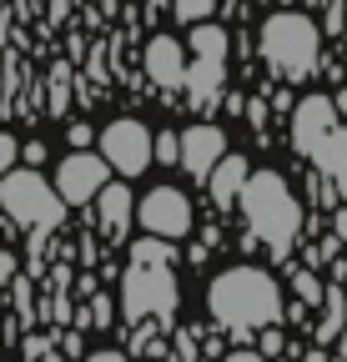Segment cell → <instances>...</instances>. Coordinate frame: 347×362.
I'll list each match as a JSON object with an SVG mask.
<instances>
[{"instance_id": "6da1fadb", "label": "cell", "mask_w": 347, "mask_h": 362, "mask_svg": "<svg viewBox=\"0 0 347 362\" xmlns=\"http://www.w3.org/2000/svg\"><path fill=\"white\" fill-rule=\"evenodd\" d=\"M177 302H182V287H177V247L161 242V237H146V242H131V262L121 272V302H116V327H136V322H151L156 327H177Z\"/></svg>"}, {"instance_id": "7a4b0ae2", "label": "cell", "mask_w": 347, "mask_h": 362, "mask_svg": "<svg viewBox=\"0 0 347 362\" xmlns=\"http://www.w3.org/2000/svg\"><path fill=\"white\" fill-rule=\"evenodd\" d=\"M282 282L272 277L267 267H227V272H216L211 287H206V312H211V322L232 332V327H272L282 322Z\"/></svg>"}, {"instance_id": "3957f363", "label": "cell", "mask_w": 347, "mask_h": 362, "mask_svg": "<svg viewBox=\"0 0 347 362\" xmlns=\"http://www.w3.org/2000/svg\"><path fill=\"white\" fill-rule=\"evenodd\" d=\"M237 206H242V221H247V237L272 252V267H282L292 257L297 237H302V202L287 187V176L282 171H252Z\"/></svg>"}, {"instance_id": "277c9868", "label": "cell", "mask_w": 347, "mask_h": 362, "mask_svg": "<svg viewBox=\"0 0 347 362\" xmlns=\"http://www.w3.org/2000/svg\"><path fill=\"white\" fill-rule=\"evenodd\" d=\"M0 211H6L16 226H25V232L35 237L30 272H40V247H46L40 237H51L56 226L66 221V202H61V192H56L35 166H16V171L0 176Z\"/></svg>"}, {"instance_id": "5b68a950", "label": "cell", "mask_w": 347, "mask_h": 362, "mask_svg": "<svg viewBox=\"0 0 347 362\" xmlns=\"http://www.w3.org/2000/svg\"><path fill=\"white\" fill-rule=\"evenodd\" d=\"M262 61L282 81H307L322 66V25L302 11H277L262 21V40H257Z\"/></svg>"}, {"instance_id": "8992f818", "label": "cell", "mask_w": 347, "mask_h": 362, "mask_svg": "<svg viewBox=\"0 0 347 362\" xmlns=\"http://www.w3.org/2000/svg\"><path fill=\"white\" fill-rule=\"evenodd\" d=\"M227 30L222 25H211V21H201V25H192V66H187V96H192V106L196 111H211V101H216V90H222V81H227Z\"/></svg>"}, {"instance_id": "52a82bcc", "label": "cell", "mask_w": 347, "mask_h": 362, "mask_svg": "<svg viewBox=\"0 0 347 362\" xmlns=\"http://www.w3.org/2000/svg\"><path fill=\"white\" fill-rule=\"evenodd\" d=\"M101 156H106V166L121 176V181H131V176H141L146 166H151V126L146 121H136V116H116L101 136Z\"/></svg>"}, {"instance_id": "ba28073f", "label": "cell", "mask_w": 347, "mask_h": 362, "mask_svg": "<svg viewBox=\"0 0 347 362\" xmlns=\"http://www.w3.org/2000/svg\"><path fill=\"white\" fill-rule=\"evenodd\" d=\"M136 221L146 226V237H161V242H182L192 237V197L177 192V187H151L141 202H136Z\"/></svg>"}, {"instance_id": "9c48e42d", "label": "cell", "mask_w": 347, "mask_h": 362, "mask_svg": "<svg viewBox=\"0 0 347 362\" xmlns=\"http://www.w3.org/2000/svg\"><path fill=\"white\" fill-rule=\"evenodd\" d=\"M106 181H111L106 156L86 146V151H71V156L56 166V181H51V187L61 192V202H66V206H91V202H96V192L106 187Z\"/></svg>"}, {"instance_id": "30bf717a", "label": "cell", "mask_w": 347, "mask_h": 362, "mask_svg": "<svg viewBox=\"0 0 347 362\" xmlns=\"http://www.w3.org/2000/svg\"><path fill=\"white\" fill-rule=\"evenodd\" d=\"M337 126H342V116H337L332 96H302V101L292 106V151L312 161V151L327 141Z\"/></svg>"}, {"instance_id": "8fae6325", "label": "cell", "mask_w": 347, "mask_h": 362, "mask_svg": "<svg viewBox=\"0 0 347 362\" xmlns=\"http://www.w3.org/2000/svg\"><path fill=\"white\" fill-rule=\"evenodd\" d=\"M182 136V171L196 181V187H206V176H211V166L227 156V131L222 126H211V121H192L187 131H177Z\"/></svg>"}, {"instance_id": "7c38bea8", "label": "cell", "mask_w": 347, "mask_h": 362, "mask_svg": "<svg viewBox=\"0 0 347 362\" xmlns=\"http://www.w3.org/2000/svg\"><path fill=\"white\" fill-rule=\"evenodd\" d=\"M96 221H101V232L111 242H126L131 237V221H136V197L126 181H106V187L96 192Z\"/></svg>"}, {"instance_id": "4fadbf2b", "label": "cell", "mask_w": 347, "mask_h": 362, "mask_svg": "<svg viewBox=\"0 0 347 362\" xmlns=\"http://www.w3.org/2000/svg\"><path fill=\"white\" fill-rule=\"evenodd\" d=\"M146 76L161 90H182V81H187V45L177 35H151L146 40Z\"/></svg>"}, {"instance_id": "5bb4252c", "label": "cell", "mask_w": 347, "mask_h": 362, "mask_svg": "<svg viewBox=\"0 0 347 362\" xmlns=\"http://www.w3.org/2000/svg\"><path fill=\"white\" fill-rule=\"evenodd\" d=\"M247 176H252V161H247L242 151H227L222 161L211 166V176H206V197L216 202V211H232V206H237V197H242V187H247Z\"/></svg>"}, {"instance_id": "9a60e30c", "label": "cell", "mask_w": 347, "mask_h": 362, "mask_svg": "<svg viewBox=\"0 0 347 362\" xmlns=\"http://www.w3.org/2000/svg\"><path fill=\"white\" fill-rule=\"evenodd\" d=\"M317 312H322V317H317L307 332H312L317 347H332V342L342 337V327H347V292H342V282H327V287H322Z\"/></svg>"}, {"instance_id": "2e32d148", "label": "cell", "mask_w": 347, "mask_h": 362, "mask_svg": "<svg viewBox=\"0 0 347 362\" xmlns=\"http://www.w3.org/2000/svg\"><path fill=\"white\" fill-rule=\"evenodd\" d=\"M312 166H317V176H322V181H332V187H342V192H347V126H337L327 141L312 151Z\"/></svg>"}, {"instance_id": "e0dca14e", "label": "cell", "mask_w": 347, "mask_h": 362, "mask_svg": "<svg viewBox=\"0 0 347 362\" xmlns=\"http://www.w3.org/2000/svg\"><path fill=\"white\" fill-rule=\"evenodd\" d=\"M81 327H96V332H106V327H116V302L106 297V292H91V302H86V312L76 317Z\"/></svg>"}, {"instance_id": "ac0fdd59", "label": "cell", "mask_w": 347, "mask_h": 362, "mask_svg": "<svg viewBox=\"0 0 347 362\" xmlns=\"http://www.w3.org/2000/svg\"><path fill=\"white\" fill-rule=\"evenodd\" d=\"M322 287H327V282L317 277L312 267H302V272H292V297H297V302H307V307H317V302H322Z\"/></svg>"}, {"instance_id": "d6986e66", "label": "cell", "mask_w": 347, "mask_h": 362, "mask_svg": "<svg viewBox=\"0 0 347 362\" xmlns=\"http://www.w3.org/2000/svg\"><path fill=\"white\" fill-rule=\"evenodd\" d=\"M151 161H156V166H177V161H182V136H177V131L151 136Z\"/></svg>"}, {"instance_id": "ffe728a7", "label": "cell", "mask_w": 347, "mask_h": 362, "mask_svg": "<svg viewBox=\"0 0 347 362\" xmlns=\"http://www.w3.org/2000/svg\"><path fill=\"white\" fill-rule=\"evenodd\" d=\"M211 11H216V0H171V16L182 25H201V21H211Z\"/></svg>"}, {"instance_id": "44dd1931", "label": "cell", "mask_w": 347, "mask_h": 362, "mask_svg": "<svg viewBox=\"0 0 347 362\" xmlns=\"http://www.w3.org/2000/svg\"><path fill=\"white\" fill-rule=\"evenodd\" d=\"M287 342H282V327L272 322V327H257V352H262V357H277Z\"/></svg>"}, {"instance_id": "7402d4cb", "label": "cell", "mask_w": 347, "mask_h": 362, "mask_svg": "<svg viewBox=\"0 0 347 362\" xmlns=\"http://www.w3.org/2000/svg\"><path fill=\"white\" fill-rule=\"evenodd\" d=\"M16 161H20V141H16L11 131H0V176L16 171Z\"/></svg>"}, {"instance_id": "603a6c76", "label": "cell", "mask_w": 347, "mask_h": 362, "mask_svg": "<svg viewBox=\"0 0 347 362\" xmlns=\"http://www.w3.org/2000/svg\"><path fill=\"white\" fill-rule=\"evenodd\" d=\"M66 141H71V151H86V146L96 141V131L86 126V121H71V126H66Z\"/></svg>"}, {"instance_id": "cb8c5ba5", "label": "cell", "mask_w": 347, "mask_h": 362, "mask_svg": "<svg viewBox=\"0 0 347 362\" xmlns=\"http://www.w3.org/2000/svg\"><path fill=\"white\" fill-rule=\"evenodd\" d=\"M51 347H56V337H25V362H40Z\"/></svg>"}, {"instance_id": "d4e9b609", "label": "cell", "mask_w": 347, "mask_h": 362, "mask_svg": "<svg viewBox=\"0 0 347 362\" xmlns=\"http://www.w3.org/2000/svg\"><path fill=\"white\" fill-rule=\"evenodd\" d=\"M222 362H272V357H262L257 347H237V352H222Z\"/></svg>"}, {"instance_id": "484cf974", "label": "cell", "mask_w": 347, "mask_h": 362, "mask_svg": "<svg viewBox=\"0 0 347 362\" xmlns=\"http://www.w3.org/2000/svg\"><path fill=\"white\" fill-rule=\"evenodd\" d=\"M56 342H61V352H66V357H86V352H81V337H76V332H61Z\"/></svg>"}, {"instance_id": "4316f807", "label": "cell", "mask_w": 347, "mask_h": 362, "mask_svg": "<svg viewBox=\"0 0 347 362\" xmlns=\"http://www.w3.org/2000/svg\"><path fill=\"white\" fill-rule=\"evenodd\" d=\"M247 121L262 131V121H267V101H247Z\"/></svg>"}, {"instance_id": "83f0119b", "label": "cell", "mask_w": 347, "mask_h": 362, "mask_svg": "<svg viewBox=\"0 0 347 362\" xmlns=\"http://www.w3.org/2000/svg\"><path fill=\"white\" fill-rule=\"evenodd\" d=\"M81 362H131V357H126V352H111V347H106V352H86Z\"/></svg>"}, {"instance_id": "f1b7e54d", "label": "cell", "mask_w": 347, "mask_h": 362, "mask_svg": "<svg viewBox=\"0 0 347 362\" xmlns=\"http://www.w3.org/2000/svg\"><path fill=\"white\" fill-rule=\"evenodd\" d=\"M342 21H347V6H342V0H332V11H327V30H342Z\"/></svg>"}, {"instance_id": "f546056e", "label": "cell", "mask_w": 347, "mask_h": 362, "mask_svg": "<svg viewBox=\"0 0 347 362\" xmlns=\"http://www.w3.org/2000/svg\"><path fill=\"white\" fill-rule=\"evenodd\" d=\"M20 156H25L30 166H40V161H46V146H40V141H30V146H20Z\"/></svg>"}, {"instance_id": "4dcf8cb0", "label": "cell", "mask_w": 347, "mask_h": 362, "mask_svg": "<svg viewBox=\"0 0 347 362\" xmlns=\"http://www.w3.org/2000/svg\"><path fill=\"white\" fill-rule=\"evenodd\" d=\"M227 337H232V342H237V347H252V342H257V332H252V327H232V332H227Z\"/></svg>"}, {"instance_id": "1f68e13d", "label": "cell", "mask_w": 347, "mask_h": 362, "mask_svg": "<svg viewBox=\"0 0 347 362\" xmlns=\"http://www.w3.org/2000/svg\"><path fill=\"white\" fill-rule=\"evenodd\" d=\"M302 362H332V347H307V352H302Z\"/></svg>"}, {"instance_id": "d6a6232c", "label": "cell", "mask_w": 347, "mask_h": 362, "mask_svg": "<svg viewBox=\"0 0 347 362\" xmlns=\"http://www.w3.org/2000/svg\"><path fill=\"white\" fill-rule=\"evenodd\" d=\"M332 106H337V116L347 121V90H337V96H332Z\"/></svg>"}, {"instance_id": "836d02e7", "label": "cell", "mask_w": 347, "mask_h": 362, "mask_svg": "<svg viewBox=\"0 0 347 362\" xmlns=\"http://www.w3.org/2000/svg\"><path fill=\"white\" fill-rule=\"evenodd\" d=\"M40 362H66V357H61V352H56V347H51V352H46V357H40Z\"/></svg>"}, {"instance_id": "e575fe53", "label": "cell", "mask_w": 347, "mask_h": 362, "mask_svg": "<svg viewBox=\"0 0 347 362\" xmlns=\"http://www.w3.org/2000/svg\"><path fill=\"white\" fill-rule=\"evenodd\" d=\"M146 6H151V11H161V6H171V0H146Z\"/></svg>"}, {"instance_id": "d590c367", "label": "cell", "mask_w": 347, "mask_h": 362, "mask_svg": "<svg viewBox=\"0 0 347 362\" xmlns=\"http://www.w3.org/2000/svg\"><path fill=\"white\" fill-rule=\"evenodd\" d=\"M312 6H332V0H312Z\"/></svg>"}]
</instances>
